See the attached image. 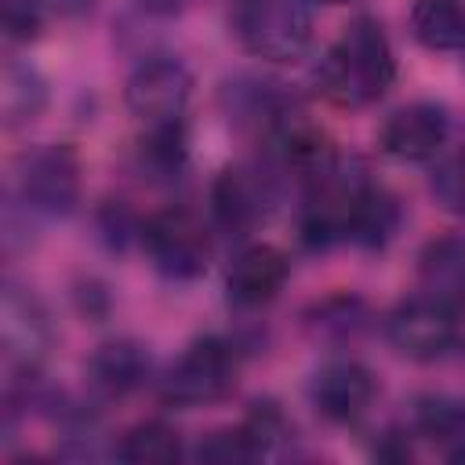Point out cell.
<instances>
[{
  "label": "cell",
  "instance_id": "6da1fadb",
  "mask_svg": "<svg viewBox=\"0 0 465 465\" xmlns=\"http://www.w3.org/2000/svg\"><path fill=\"white\" fill-rule=\"evenodd\" d=\"M316 76L323 94L338 105L356 109L378 102L396 80V58L385 29L367 15L352 18L323 54Z\"/></svg>",
  "mask_w": 465,
  "mask_h": 465
},
{
  "label": "cell",
  "instance_id": "7a4b0ae2",
  "mask_svg": "<svg viewBox=\"0 0 465 465\" xmlns=\"http://www.w3.org/2000/svg\"><path fill=\"white\" fill-rule=\"evenodd\" d=\"M232 25L240 44L269 62H294L312 40V15L305 0H240Z\"/></svg>",
  "mask_w": 465,
  "mask_h": 465
},
{
  "label": "cell",
  "instance_id": "3957f363",
  "mask_svg": "<svg viewBox=\"0 0 465 465\" xmlns=\"http://www.w3.org/2000/svg\"><path fill=\"white\" fill-rule=\"evenodd\" d=\"M240 374V356L225 338L193 341L163 374L160 396L171 407H207L232 392Z\"/></svg>",
  "mask_w": 465,
  "mask_h": 465
},
{
  "label": "cell",
  "instance_id": "277c9868",
  "mask_svg": "<svg viewBox=\"0 0 465 465\" xmlns=\"http://www.w3.org/2000/svg\"><path fill=\"white\" fill-rule=\"evenodd\" d=\"M142 243L153 265L171 280H196L211 258V236L203 222L185 207L156 211L142 225Z\"/></svg>",
  "mask_w": 465,
  "mask_h": 465
},
{
  "label": "cell",
  "instance_id": "5b68a950",
  "mask_svg": "<svg viewBox=\"0 0 465 465\" xmlns=\"http://www.w3.org/2000/svg\"><path fill=\"white\" fill-rule=\"evenodd\" d=\"M385 334L392 341L396 352H403L407 360H440L454 349L458 341V316L454 305L436 298V294H414L407 302H400L389 320H385Z\"/></svg>",
  "mask_w": 465,
  "mask_h": 465
},
{
  "label": "cell",
  "instance_id": "8992f818",
  "mask_svg": "<svg viewBox=\"0 0 465 465\" xmlns=\"http://www.w3.org/2000/svg\"><path fill=\"white\" fill-rule=\"evenodd\" d=\"M22 203L36 214L62 218L80 200V160L69 145H40L22 156L18 167Z\"/></svg>",
  "mask_w": 465,
  "mask_h": 465
},
{
  "label": "cell",
  "instance_id": "52a82bcc",
  "mask_svg": "<svg viewBox=\"0 0 465 465\" xmlns=\"http://www.w3.org/2000/svg\"><path fill=\"white\" fill-rule=\"evenodd\" d=\"M189 91H193V76L189 69L178 62V58H145L131 76H127V87H124V98H127V109L149 124H171V120H182L185 113V102H189Z\"/></svg>",
  "mask_w": 465,
  "mask_h": 465
},
{
  "label": "cell",
  "instance_id": "ba28073f",
  "mask_svg": "<svg viewBox=\"0 0 465 465\" xmlns=\"http://www.w3.org/2000/svg\"><path fill=\"white\" fill-rule=\"evenodd\" d=\"M0 341L18 371H36L51 349V323L44 305L15 283H7L0 298Z\"/></svg>",
  "mask_w": 465,
  "mask_h": 465
},
{
  "label": "cell",
  "instance_id": "9c48e42d",
  "mask_svg": "<svg viewBox=\"0 0 465 465\" xmlns=\"http://www.w3.org/2000/svg\"><path fill=\"white\" fill-rule=\"evenodd\" d=\"M447 134H450V120H447L443 105L414 102V105L396 109L385 120L378 142L389 156H396L403 163H421V160H432L443 153Z\"/></svg>",
  "mask_w": 465,
  "mask_h": 465
},
{
  "label": "cell",
  "instance_id": "30bf717a",
  "mask_svg": "<svg viewBox=\"0 0 465 465\" xmlns=\"http://www.w3.org/2000/svg\"><path fill=\"white\" fill-rule=\"evenodd\" d=\"M287 254L272 243H251L243 247L229 272H225V291H229V302L240 305V309H258V305H269L283 283H287Z\"/></svg>",
  "mask_w": 465,
  "mask_h": 465
},
{
  "label": "cell",
  "instance_id": "8fae6325",
  "mask_svg": "<svg viewBox=\"0 0 465 465\" xmlns=\"http://www.w3.org/2000/svg\"><path fill=\"white\" fill-rule=\"evenodd\" d=\"M374 392H378L374 374L356 360H334V363L320 367L312 385H309V396H312L316 411L323 418H331V421L360 418L371 407Z\"/></svg>",
  "mask_w": 465,
  "mask_h": 465
},
{
  "label": "cell",
  "instance_id": "7c38bea8",
  "mask_svg": "<svg viewBox=\"0 0 465 465\" xmlns=\"http://www.w3.org/2000/svg\"><path fill=\"white\" fill-rule=\"evenodd\" d=\"M211 211L222 229L251 232L269 211V185L254 171L225 167L211 185Z\"/></svg>",
  "mask_w": 465,
  "mask_h": 465
},
{
  "label": "cell",
  "instance_id": "4fadbf2b",
  "mask_svg": "<svg viewBox=\"0 0 465 465\" xmlns=\"http://www.w3.org/2000/svg\"><path fill=\"white\" fill-rule=\"evenodd\" d=\"M414 432L436 447L447 461H465V400L458 396H421L414 403Z\"/></svg>",
  "mask_w": 465,
  "mask_h": 465
},
{
  "label": "cell",
  "instance_id": "5bb4252c",
  "mask_svg": "<svg viewBox=\"0 0 465 465\" xmlns=\"http://www.w3.org/2000/svg\"><path fill=\"white\" fill-rule=\"evenodd\" d=\"M87 367H91V381L98 389H105L109 396H124V392H134L138 385H145L153 360H149L145 345H138L131 338H116V341L98 345Z\"/></svg>",
  "mask_w": 465,
  "mask_h": 465
},
{
  "label": "cell",
  "instance_id": "9a60e30c",
  "mask_svg": "<svg viewBox=\"0 0 465 465\" xmlns=\"http://www.w3.org/2000/svg\"><path fill=\"white\" fill-rule=\"evenodd\" d=\"M421 283L429 294L461 305L465 302V240L440 236L421 251Z\"/></svg>",
  "mask_w": 465,
  "mask_h": 465
},
{
  "label": "cell",
  "instance_id": "2e32d148",
  "mask_svg": "<svg viewBox=\"0 0 465 465\" xmlns=\"http://www.w3.org/2000/svg\"><path fill=\"white\" fill-rule=\"evenodd\" d=\"M396 225H400V207H396V200H392L385 189H378V185L367 182V185L356 193V200H352L349 240L374 251V247H385V243L392 240Z\"/></svg>",
  "mask_w": 465,
  "mask_h": 465
},
{
  "label": "cell",
  "instance_id": "e0dca14e",
  "mask_svg": "<svg viewBox=\"0 0 465 465\" xmlns=\"http://www.w3.org/2000/svg\"><path fill=\"white\" fill-rule=\"evenodd\" d=\"M411 33L429 51L465 47V7L458 0H414Z\"/></svg>",
  "mask_w": 465,
  "mask_h": 465
},
{
  "label": "cell",
  "instance_id": "ac0fdd59",
  "mask_svg": "<svg viewBox=\"0 0 465 465\" xmlns=\"http://www.w3.org/2000/svg\"><path fill=\"white\" fill-rule=\"evenodd\" d=\"M189 149H185V131L182 120L171 124H149L145 138L138 142V167L153 182H171L185 171Z\"/></svg>",
  "mask_w": 465,
  "mask_h": 465
},
{
  "label": "cell",
  "instance_id": "d6986e66",
  "mask_svg": "<svg viewBox=\"0 0 465 465\" xmlns=\"http://www.w3.org/2000/svg\"><path fill=\"white\" fill-rule=\"evenodd\" d=\"M116 458L138 461V465H167L182 458V440L163 421H142L124 432V440L116 443Z\"/></svg>",
  "mask_w": 465,
  "mask_h": 465
},
{
  "label": "cell",
  "instance_id": "ffe728a7",
  "mask_svg": "<svg viewBox=\"0 0 465 465\" xmlns=\"http://www.w3.org/2000/svg\"><path fill=\"white\" fill-rule=\"evenodd\" d=\"M44 98H47V87L36 76V69L7 65V73H4V113H7L11 124L33 120L44 109Z\"/></svg>",
  "mask_w": 465,
  "mask_h": 465
},
{
  "label": "cell",
  "instance_id": "44dd1931",
  "mask_svg": "<svg viewBox=\"0 0 465 465\" xmlns=\"http://www.w3.org/2000/svg\"><path fill=\"white\" fill-rule=\"evenodd\" d=\"M432 196L443 211L465 218V145L447 153L432 171Z\"/></svg>",
  "mask_w": 465,
  "mask_h": 465
},
{
  "label": "cell",
  "instance_id": "7402d4cb",
  "mask_svg": "<svg viewBox=\"0 0 465 465\" xmlns=\"http://www.w3.org/2000/svg\"><path fill=\"white\" fill-rule=\"evenodd\" d=\"M196 458L200 461H218V465H232V461H251L258 458L254 454V443L247 436V429H225V432H214L207 436L200 447H196Z\"/></svg>",
  "mask_w": 465,
  "mask_h": 465
},
{
  "label": "cell",
  "instance_id": "603a6c76",
  "mask_svg": "<svg viewBox=\"0 0 465 465\" xmlns=\"http://www.w3.org/2000/svg\"><path fill=\"white\" fill-rule=\"evenodd\" d=\"M44 4L40 0H0V22L11 40H33L40 33Z\"/></svg>",
  "mask_w": 465,
  "mask_h": 465
},
{
  "label": "cell",
  "instance_id": "cb8c5ba5",
  "mask_svg": "<svg viewBox=\"0 0 465 465\" xmlns=\"http://www.w3.org/2000/svg\"><path fill=\"white\" fill-rule=\"evenodd\" d=\"M40 4H44V11H54L62 18H80L94 7V0H40Z\"/></svg>",
  "mask_w": 465,
  "mask_h": 465
},
{
  "label": "cell",
  "instance_id": "d4e9b609",
  "mask_svg": "<svg viewBox=\"0 0 465 465\" xmlns=\"http://www.w3.org/2000/svg\"><path fill=\"white\" fill-rule=\"evenodd\" d=\"M182 4L185 0H142V7L153 15H174V11H182Z\"/></svg>",
  "mask_w": 465,
  "mask_h": 465
},
{
  "label": "cell",
  "instance_id": "484cf974",
  "mask_svg": "<svg viewBox=\"0 0 465 465\" xmlns=\"http://www.w3.org/2000/svg\"><path fill=\"white\" fill-rule=\"evenodd\" d=\"M320 4H345V0H320Z\"/></svg>",
  "mask_w": 465,
  "mask_h": 465
}]
</instances>
